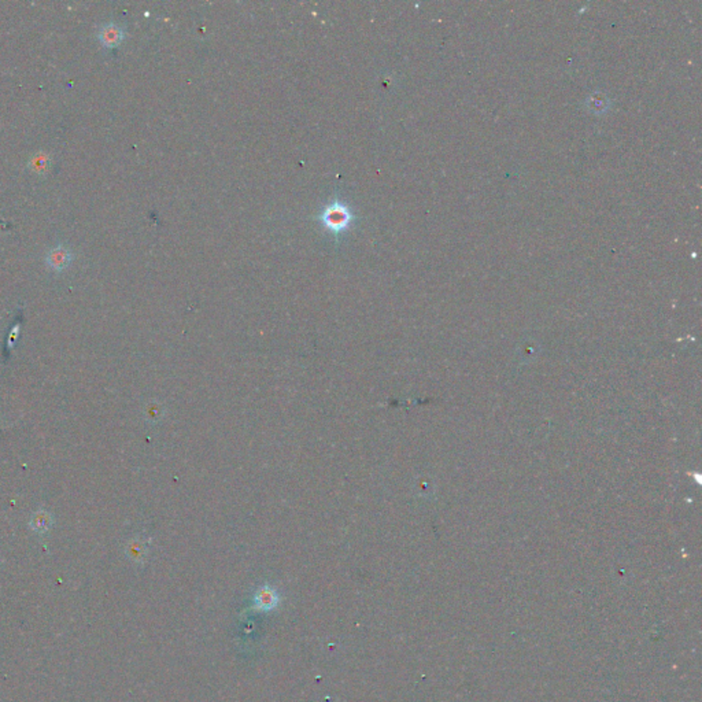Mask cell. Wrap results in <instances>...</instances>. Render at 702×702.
Returning a JSON list of instances; mask_svg holds the SVG:
<instances>
[{
    "label": "cell",
    "mask_w": 702,
    "mask_h": 702,
    "mask_svg": "<svg viewBox=\"0 0 702 702\" xmlns=\"http://www.w3.org/2000/svg\"><path fill=\"white\" fill-rule=\"evenodd\" d=\"M323 221L325 222V225L328 228L338 231V229L348 227V224L350 221V214L345 206L334 204L325 210V213L323 215Z\"/></svg>",
    "instance_id": "cell-1"
},
{
    "label": "cell",
    "mask_w": 702,
    "mask_h": 702,
    "mask_svg": "<svg viewBox=\"0 0 702 702\" xmlns=\"http://www.w3.org/2000/svg\"><path fill=\"white\" fill-rule=\"evenodd\" d=\"M254 606L256 610H261V612H269V610H273L279 606L280 603V598H279V594L277 591L270 587V586H262L256 594H255V600H254Z\"/></svg>",
    "instance_id": "cell-2"
},
{
    "label": "cell",
    "mask_w": 702,
    "mask_h": 702,
    "mask_svg": "<svg viewBox=\"0 0 702 702\" xmlns=\"http://www.w3.org/2000/svg\"><path fill=\"white\" fill-rule=\"evenodd\" d=\"M51 525H52V517L49 512H44V510L35 513L31 520V527L38 534L47 532L50 530Z\"/></svg>",
    "instance_id": "cell-3"
},
{
    "label": "cell",
    "mask_w": 702,
    "mask_h": 702,
    "mask_svg": "<svg viewBox=\"0 0 702 702\" xmlns=\"http://www.w3.org/2000/svg\"><path fill=\"white\" fill-rule=\"evenodd\" d=\"M128 554H129V557H131L133 561H138V562H139V561H142V560H143V557H145V554H146V550H145V548H143L140 544H138V545H136V544H133V545H131V546H129V549H128Z\"/></svg>",
    "instance_id": "cell-4"
}]
</instances>
